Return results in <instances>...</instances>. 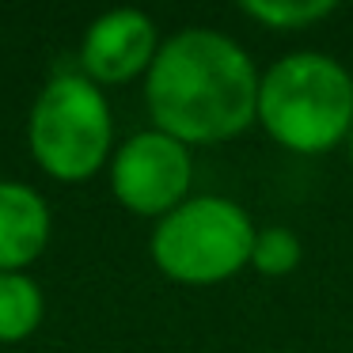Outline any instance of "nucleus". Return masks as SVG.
I'll use <instances>...</instances> for the list:
<instances>
[{"instance_id":"423d86ee","label":"nucleus","mask_w":353,"mask_h":353,"mask_svg":"<svg viewBox=\"0 0 353 353\" xmlns=\"http://www.w3.org/2000/svg\"><path fill=\"white\" fill-rule=\"evenodd\" d=\"M160 54L156 23L137 8H114L99 16L80 42V72L99 84H125L152 69Z\"/></svg>"},{"instance_id":"7ed1b4c3","label":"nucleus","mask_w":353,"mask_h":353,"mask_svg":"<svg viewBox=\"0 0 353 353\" xmlns=\"http://www.w3.org/2000/svg\"><path fill=\"white\" fill-rule=\"evenodd\" d=\"M31 156L57 183H84L114 156L107 95L84 72H57L39 92L27 122Z\"/></svg>"},{"instance_id":"20e7f679","label":"nucleus","mask_w":353,"mask_h":353,"mask_svg":"<svg viewBox=\"0 0 353 353\" xmlns=\"http://www.w3.org/2000/svg\"><path fill=\"white\" fill-rule=\"evenodd\" d=\"M254 224L228 198H186L156 221L152 262L179 285H216L251 262Z\"/></svg>"},{"instance_id":"f257e3e1","label":"nucleus","mask_w":353,"mask_h":353,"mask_svg":"<svg viewBox=\"0 0 353 353\" xmlns=\"http://www.w3.org/2000/svg\"><path fill=\"white\" fill-rule=\"evenodd\" d=\"M156 130L190 145H216L259 118V72L239 42L209 27H186L160 46L145 72Z\"/></svg>"},{"instance_id":"f03ea898","label":"nucleus","mask_w":353,"mask_h":353,"mask_svg":"<svg viewBox=\"0 0 353 353\" xmlns=\"http://www.w3.org/2000/svg\"><path fill=\"white\" fill-rule=\"evenodd\" d=\"M259 122L289 152H327L353 133V77L342 61L300 50L259 80Z\"/></svg>"},{"instance_id":"9d476101","label":"nucleus","mask_w":353,"mask_h":353,"mask_svg":"<svg viewBox=\"0 0 353 353\" xmlns=\"http://www.w3.org/2000/svg\"><path fill=\"white\" fill-rule=\"evenodd\" d=\"M300 262V239L289 228H262L254 236V251H251V266L266 277H285L292 274Z\"/></svg>"},{"instance_id":"9b49d317","label":"nucleus","mask_w":353,"mask_h":353,"mask_svg":"<svg viewBox=\"0 0 353 353\" xmlns=\"http://www.w3.org/2000/svg\"><path fill=\"white\" fill-rule=\"evenodd\" d=\"M350 156H353V133H350Z\"/></svg>"},{"instance_id":"0eeeda50","label":"nucleus","mask_w":353,"mask_h":353,"mask_svg":"<svg viewBox=\"0 0 353 353\" xmlns=\"http://www.w3.org/2000/svg\"><path fill=\"white\" fill-rule=\"evenodd\" d=\"M50 243V205L39 190L0 179V274H23Z\"/></svg>"},{"instance_id":"1a4fd4ad","label":"nucleus","mask_w":353,"mask_h":353,"mask_svg":"<svg viewBox=\"0 0 353 353\" xmlns=\"http://www.w3.org/2000/svg\"><path fill=\"white\" fill-rule=\"evenodd\" d=\"M334 0H247L243 12L274 31H304L334 12Z\"/></svg>"},{"instance_id":"39448f33","label":"nucleus","mask_w":353,"mask_h":353,"mask_svg":"<svg viewBox=\"0 0 353 353\" xmlns=\"http://www.w3.org/2000/svg\"><path fill=\"white\" fill-rule=\"evenodd\" d=\"M190 179V148L160 130L133 133L110 156V190L137 216H168L179 209L186 201Z\"/></svg>"},{"instance_id":"6e6552de","label":"nucleus","mask_w":353,"mask_h":353,"mask_svg":"<svg viewBox=\"0 0 353 353\" xmlns=\"http://www.w3.org/2000/svg\"><path fill=\"white\" fill-rule=\"evenodd\" d=\"M46 300L27 274H0V342H23L39 330Z\"/></svg>"}]
</instances>
